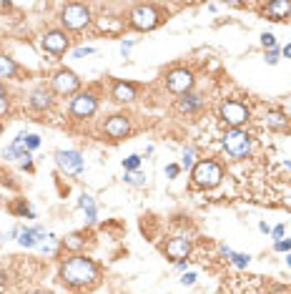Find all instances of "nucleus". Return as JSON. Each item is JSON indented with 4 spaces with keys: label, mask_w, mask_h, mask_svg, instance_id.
Masks as SVG:
<instances>
[{
    "label": "nucleus",
    "mask_w": 291,
    "mask_h": 294,
    "mask_svg": "<svg viewBox=\"0 0 291 294\" xmlns=\"http://www.w3.org/2000/svg\"><path fill=\"white\" fill-rule=\"evenodd\" d=\"M221 118H224L231 128H238L241 123L248 121V108H246V103H241V101H224V103H221Z\"/></svg>",
    "instance_id": "20e7f679"
},
{
    "label": "nucleus",
    "mask_w": 291,
    "mask_h": 294,
    "mask_svg": "<svg viewBox=\"0 0 291 294\" xmlns=\"http://www.w3.org/2000/svg\"><path fill=\"white\" fill-rule=\"evenodd\" d=\"M274 249H276V251H289V249H291V239H286V241L279 239V241L274 244Z\"/></svg>",
    "instance_id": "cd10ccee"
},
{
    "label": "nucleus",
    "mask_w": 291,
    "mask_h": 294,
    "mask_svg": "<svg viewBox=\"0 0 291 294\" xmlns=\"http://www.w3.org/2000/svg\"><path fill=\"white\" fill-rule=\"evenodd\" d=\"M43 48L51 51V53H65L68 48V38H65V33L60 30H51L43 35Z\"/></svg>",
    "instance_id": "f8f14e48"
},
{
    "label": "nucleus",
    "mask_w": 291,
    "mask_h": 294,
    "mask_svg": "<svg viewBox=\"0 0 291 294\" xmlns=\"http://www.w3.org/2000/svg\"><path fill=\"white\" fill-rule=\"evenodd\" d=\"M178 111H183V114H193V111H198V108L203 106V96H198V93H186L183 98H178Z\"/></svg>",
    "instance_id": "2eb2a0df"
},
{
    "label": "nucleus",
    "mask_w": 291,
    "mask_h": 294,
    "mask_svg": "<svg viewBox=\"0 0 291 294\" xmlns=\"http://www.w3.org/2000/svg\"><path fill=\"white\" fill-rule=\"evenodd\" d=\"M53 88H56V93H60V96L73 93V91L78 88L75 73H73V70H58L56 76H53Z\"/></svg>",
    "instance_id": "9d476101"
},
{
    "label": "nucleus",
    "mask_w": 291,
    "mask_h": 294,
    "mask_svg": "<svg viewBox=\"0 0 291 294\" xmlns=\"http://www.w3.org/2000/svg\"><path fill=\"white\" fill-rule=\"evenodd\" d=\"M113 98H116L118 103H128V101L136 98V88H133L131 83H116V86H113Z\"/></svg>",
    "instance_id": "f3484780"
},
{
    "label": "nucleus",
    "mask_w": 291,
    "mask_h": 294,
    "mask_svg": "<svg viewBox=\"0 0 291 294\" xmlns=\"http://www.w3.org/2000/svg\"><path fill=\"white\" fill-rule=\"evenodd\" d=\"M15 76V63L8 56H0V78H13Z\"/></svg>",
    "instance_id": "412c9836"
},
{
    "label": "nucleus",
    "mask_w": 291,
    "mask_h": 294,
    "mask_svg": "<svg viewBox=\"0 0 291 294\" xmlns=\"http://www.w3.org/2000/svg\"><path fill=\"white\" fill-rule=\"evenodd\" d=\"M264 123H266L269 128H274V131H284V128L289 126V118H286L281 111H269L266 118H264Z\"/></svg>",
    "instance_id": "a211bd4d"
},
{
    "label": "nucleus",
    "mask_w": 291,
    "mask_h": 294,
    "mask_svg": "<svg viewBox=\"0 0 291 294\" xmlns=\"http://www.w3.org/2000/svg\"><path fill=\"white\" fill-rule=\"evenodd\" d=\"M284 232H286V227H284V224H279V227H274V229H271V234H274V239H276V241L284 236Z\"/></svg>",
    "instance_id": "2f4dec72"
},
{
    "label": "nucleus",
    "mask_w": 291,
    "mask_h": 294,
    "mask_svg": "<svg viewBox=\"0 0 291 294\" xmlns=\"http://www.w3.org/2000/svg\"><path fill=\"white\" fill-rule=\"evenodd\" d=\"M181 164H183L186 169L193 164V149H186V151H183V159H181Z\"/></svg>",
    "instance_id": "bb28decb"
},
{
    "label": "nucleus",
    "mask_w": 291,
    "mask_h": 294,
    "mask_svg": "<svg viewBox=\"0 0 291 294\" xmlns=\"http://www.w3.org/2000/svg\"><path fill=\"white\" fill-rule=\"evenodd\" d=\"M284 56H286V58H291V43H289V46L284 48Z\"/></svg>",
    "instance_id": "e433bc0d"
},
{
    "label": "nucleus",
    "mask_w": 291,
    "mask_h": 294,
    "mask_svg": "<svg viewBox=\"0 0 291 294\" xmlns=\"http://www.w3.org/2000/svg\"><path fill=\"white\" fill-rule=\"evenodd\" d=\"M38 146H40V138H38V136H25V149H28V151L38 149Z\"/></svg>",
    "instance_id": "a878e982"
},
{
    "label": "nucleus",
    "mask_w": 291,
    "mask_h": 294,
    "mask_svg": "<svg viewBox=\"0 0 291 294\" xmlns=\"http://www.w3.org/2000/svg\"><path fill=\"white\" fill-rule=\"evenodd\" d=\"M286 259H289V267H291V254H289V256H286Z\"/></svg>",
    "instance_id": "ea45409f"
},
{
    "label": "nucleus",
    "mask_w": 291,
    "mask_h": 294,
    "mask_svg": "<svg viewBox=\"0 0 291 294\" xmlns=\"http://www.w3.org/2000/svg\"><path fill=\"white\" fill-rule=\"evenodd\" d=\"M128 131H131V123L126 116H111L106 121V136H111V138H126Z\"/></svg>",
    "instance_id": "9b49d317"
},
{
    "label": "nucleus",
    "mask_w": 291,
    "mask_h": 294,
    "mask_svg": "<svg viewBox=\"0 0 291 294\" xmlns=\"http://www.w3.org/2000/svg\"><path fill=\"white\" fill-rule=\"evenodd\" d=\"M166 86H169L171 93H178V96H186L191 88H193V73L186 70V68H178V70H171L166 76Z\"/></svg>",
    "instance_id": "423d86ee"
},
{
    "label": "nucleus",
    "mask_w": 291,
    "mask_h": 294,
    "mask_svg": "<svg viewBox=\"0 0 291 294\" xmlns=\"http://www.w3.org/2000/svg\"><path fill=\"white\" fill-rule=\"evenodd\" d=\"M33 294H46V292H33Z\"/></svg>",
    "instance_id": "a19ab883"
},
{
    "label": "nucleus",
    "mask_w": 291,
    "mask_h": 294,
    "mask_svg": "<svg viewBox=\"0 0 291 294\" xmlns=\"http://www.w3.org/2000/svg\"><path fill=\"white\" fill-rule=\"evenodd\" d=\"M60 20L65 28L70 30H80V28H86L88 20H91V13L86 5H65L63 13H60Z\"/></svg>",
    "instance_id": "39448f33"
},
{
    "label": "nucleus",
    "mask_w": 291,
    "mask_h": 294,
    "mask_svg": "<svg viewBox=\"0 0 291 294\" xmlns=\"http://www.w3.org/2000/svg\"><path fill=\"white\" fill-rule=\"evenodd\" d=\"M51 103H53V98H51V93H48L46 88L33 91V96H30V106L35 108V111H46V108H51Z\"/></svg>",
    "instance_id": "dca6fc26"
},
{
    "label": "nucleus",
    "mask_w": 291,
    "mask_h": 294,
    "mask_svg": "<svg viewBox=\"0 0 291 294\" xmlns=\"http://www.w3.org/2000/svg\"><path fill=\"white\" fill-rule=\"evenodd\" d=\"M221 178H224V171L214 161H198L193 166V181H196V186L214 189V186H219V183H221Z\"/></svg>",
    "instance_id": "7ed1b4c3"
},
{
    "label": "nucleus",
    "mask_w": 291,
    "mask_h": 294,
    "mask_svg": "<svg viewBox=\"0 0 291 294\" xmlns=\"http://www.w3.org/2000/svg\"><path fill=\"white\" fill-rule=\"evenodd\" d=\"M266 15L269 20H284L286 15H291V3L289 0H271L266 5Z\"/></svg>",
    "instance_id": "4468645a"
},
{
    "label": "nucleus",
    "mask_w": 291,
    "mask_h": 294,
    "mask_svg": "<svg viewBox=\"0 0 291 294\" xmlns=\"http://www.w3.org/2000/svg\"><path fill=\"white\" fill-rule=\"evenodd\" d=\"M131 48H133V41H123V43H120V53H123V56H128Z\"/></svg>",
    "instance_id": "473e14b6"
},
{
    "label": "nucleus",
    "mask_w": 291,
    "mask_h": 294,
    "mask_svg": "<svg viewBox=\"0 0 291 294\" xmlns=\"http://www.w3.org/2000/svg\"><path fill=\"white\" fill-rule=\"evenodd\" d=\"M8 111V98H0V114Z\"/></svg>",
    "instance_id": "f704fd0d"
},
{
    "label": "nucleus",
    "mask_w": 291,
    "mask_h": 294,
    "mask_svg": "<svg viewBox=\"0 0 291 294\" xmlns=\"http://www.w3.org/2000/svg\"><path fill=\"white\" fill-rule=\"evenodd\" d=\"M188 251H191V244H188V239H183V236H176V239H171L169 244H166V256L169 259H186L188 256Z\"/></svg>",
    "instance_id": "ddd939ff"
},
{
    "label": "nucleus",
    "mask_w": 291,
    "mask_h": 294,
    "mask_svg": "<svg viewBox=\"0 0 291 294\" xmlns=\"http://www.w3.org/2000/svg\"><path fill=\"white\" fill-rule=\"evenodd\" d=\"M0 131H3V126H0Z\"/></svg>",
    "instance_id": "79ce46f5"
},
{
    "label": "nucleus",
    "mask_w": 291,
    "mask_h": 294,
    "mask_svg": "<svg viewBox=\"0 0 291 294\" xmlns=\"http://www.w3.org/2000/svg\"><path fill=\"white\" fill-rule=\"evenodd\" d=\"M141 166V156H128V159H123V169H126V174H136Z\"/></svg>",
    "instance_id": "4be33fe9"
},
{
    "label": "nucleus",
    "mask_w": 291,
    "mask_h": 294,
    "mask_svg": "<svg viewBox=\"0 0 291 294\" xmlns=\"http://www.w3.org/2000/svg\"><path fill=\"white\" fill-rule=\"evenodd\" d=\"M178 171H181V169H178L176 164H169V166H166V176H169V178H176Z\"/></svg>",
    "instance_id": "c85d7f7f"
},
{
    "label": "nucleus",
    "mask_w": 291,
    "mask_h": 294,
    "mask_svg": "<svg viewBox=\"0 0 291 294\" xmlns=\"http://www.w3.org/2000/svg\"><path fill=\"white\" fill-rule=\"evenodd\" d=\"M259 229H261V232H264V234H269V232H271V229H269V224H266V222H261V224H259Z\"/></svg>",
    "instance_id": "c9c22d12"
},
{
    "label": "nucleus",
    "mask_w": 291,
    "mask_h": 294,
    "mask_svg": "<svg viewBox=\"0 0 291 294\" xmlns=\"http://www.w3.org/2000/svg\"><path fill=\"white\" fill-rule=\"evenodd\" d=\"M261 43H264V48H269V51L276 48V38H274L271 33H264V35H261Z\"/></svg>",
    "instance_id": "393cba45"
},
{
    "label": "nucleus",
    "mask_w": 291,
    "mask_h": 294,
    "mask_svg": "<svg viewBox=\"0 0 291 294\" xmlns=\"http://www.w3.org/2000/svg\"><path fill=\"white\" fill-rule=\"evenodd\" d=\"M221 143H224V151L231 159H246L248 151H251V136H248L246 131H241V128L226 131V136H224Z\"/></svg>",
    "instance_id": "f03ea898"
},
{
    "label": "nucleus",
    "mask_w": 291,
    "mask_h": 294,
    "mask_svg": "<svg viewBox=\"0 0 291 294\" xmlns=\"http://www.w3.org/2000/svg\"><path fill=\"white\" fill-rule=\"evenodd\" d=\"M56 164H58V169H60L63 174H68V176H75V174L83 171V156H80L78 151H58V154H56Z\"/></svg>",
    "instance_id": "1a4fd4ad"
},
{
    "label": "nucleus",
    "mask_w": 291,
    "mask_h": 294,
    "mask_svg": "<svg viewBox=\"0 0 291 294\" xmlns=\"http://www.w3.org/2000/svg\"><path fill=\"white\" fill-rule=\"evenodd\" d=\"M65 246H68V249H80V246H83V239H80L78 234H73V236L65 239Z\"/></svg>",
    "instance_id": "b1692460"
},
{
    "label": "nucleus",
    "mask_w": 291,
    "mask_h": 294,
    "mask_svg": "<svg viewBox=\"0 0 291 294\" xmlns=\"http://www.w3.org/2000/svg\"><path fill=\"white\" fill-rule=\"evenodd\" d=\"M131 25L138 28V30H151V28H156V25H158V13H156V8H151V5H138V8H133V10H131Z\"/></svg>",
    "instance_id": "6e6552de"
},
{
    "label": "nucleus",
    "mask_w": 291,
    "mask_h": 294,
    "mask_svg": "<svg viewBox=\"0 0 291 294\" xmlns=\"http://www.w3.org/2000/svg\"><path fill=\"white\" fill-rule=\"evenodd\" d=\"M266 60H269V63H271V65H274V63H276V60H279V48H271V51H269V53H266Z\"/></svg>",
    "instance_id": "7c9ffc66"
},
{
    "label": "nucleus",
    "mask_w": 291,
    "mask_h": 294,
    "mask_svg": "<svg viewBox=\"0 0 291 294\" xmlns=\"http://www.w3.org/2000/svg\"><path fill=\"white\" fill-rule=\"evenodd\" d=\"M126 181L131 183V186H143V183H146V178L141 174H126Z\"/></svg>",
    "instance_id": "5701e85b"
},
{
    "label": "nucleus",
    "mask_w": 291,
    "mask_h": 294,
    "mask_svg": "<svg viewBox=\"0 0 291 294\" xmlns=\"http://www.w3.org/2000/svg\"><path fill=\"white\" fill-rule=\"evenodd\" d=\"M78 204H80V209H83V211H86V219H88V224H96V201H93V196L83 194Z\"/></svg>",
    "instance_id": "6ab92c4d"
},
{
    "label": "nucleus",
    "mask_w": 291,
    "mask_h": 294,
    "mask_svg": "<svg viewBox=\"0 0 291 294\" xmlns=\"http://www.w3.org/2000/svg\"><path fill=\"white\" fill-rule=\"evenodd\" d=\"M181 282H183V284H188V287H191V284H193V282H196V274H193V272H188V274H186V277H183V279H181Z\"/></svg>",
    "instance_id": "72a5a7b5"
},
{
    "label": "nucleus",
    "mask_w": 291,
    "mask_h": 294,
    "mask_svg": "<svg viewBox=\"0 0 291 294\" xmlns=\"http://www.w3.org/2000/svg\"><path fill=\"white\" fill-rule=\"evenodd\" d=\"M91 53H93V48H88V46L86 48H75L73 51V58H83V56H91Z\"/></svg>",
    "instance_id": "c756f323"
},
{
    "label": "nucleus",
    "mask_w": 291,
    "mask_h": 294,
    "mask_svg": "<svg viewBox=\"0 0 291 294\" xmlns=\"http://www.w3.org/2000/svg\"><path fill=\"white\" fill-rule=\"evenodd\" d=\"M0 98H5V96H3V83H0Z\"/></svg>",
    "instance_id": "4c0bfd02"
},
{
    "label": "nucleus",
    "mask_w": 291,
    "mask_h": 294,
    "mask_svg": "<svg viewBox=\"0 0 291 294\" xmlns=\"http://www.w3.org/2000/svg\"><path fill=\"white\" fill-rule=\"evenodd\" d=\"M3 279H5V277H3V272H0V284H3Z\"/></svg>",
    "instance_id": "58836bf2"
},
{
    "label": "nucleus",
    "mask_w": 291,
    "mask_h": 294,
    "mask_svg": "<svg viewBox=\"0 0 291 294\" xmlns=\"http://www.w3.org/2000/svg\"><path fill=\"white\" fill-rule=\"evenodd\" d=\"M221 254H224V256H229V259H231L236 267H246V264H248V259H251L248 254H236V251H231L229 246H221Z\"/></svg>",
    "instance_id": "aec40b11"
},
{
    "label": "nucleus",
    "mask_w": 291,
    "mask_h": 294,
    "mask_svg": "<svg viewBox=\"0 0 291 294\" xmlns=\"http://www.w3.org/2000/svg\"><path fill=\"white\" fill-rule=\"evenodd\" d=\"M60 279L68 287H93L98 282V267L88 256H70L60 267Z\"/></svg>",
    "instance_id": "f257e3e1"
},
{
    "label": "nucleus",
    "mask_w": 291,
    "mask_h": 294,
    "mask_svg": "<svg viewBox=\"0 0 291 294\" xmlns=\"http://www.w3.org/2000/svg\"><path fill=\"white\" fill-rule=\"evenodd\" d=\"M96 108H98V101L93 93H78L70 103V116L75 118H88L96 114Z\"/></svg>",
    "instance_id": "0eeeda50"
}]
</instances>
